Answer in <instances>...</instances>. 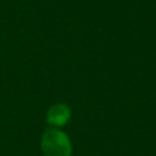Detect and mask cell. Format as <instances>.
<instances>
[{
    "instance_id": "obj_2",
    "label": "cell",
    "mask_w": 156,
    "mask_h": 156,
    "mask_svg": "<svg viewBox=\"0 0 156 156\" xmlns=\"http://www.w3.org/2000/svg\"><path fill=\"white\" fill-rule=\"evenodd\" d=\"M71 111L67 105L65 104H56L50 107L48 111V123L54 127H61L63 126L68 118H69Z\"/></svg>"
},
{
    "instance_id": "obj_1",
    "label": "cell",
    "mask_w": 156,
    "mask_h": 156,
    "mask_svg": "<svg viewBox=\"0 0 156 156\" xmlns=\"http://www.w3.org/2000/svg\"><path fill=\"white\" fill-rule=\"evenodd\" d=\"M41 149L45 156H69L71 143L63 132L51 128L43 134Z\"/></svg>"
}]
</instances>
